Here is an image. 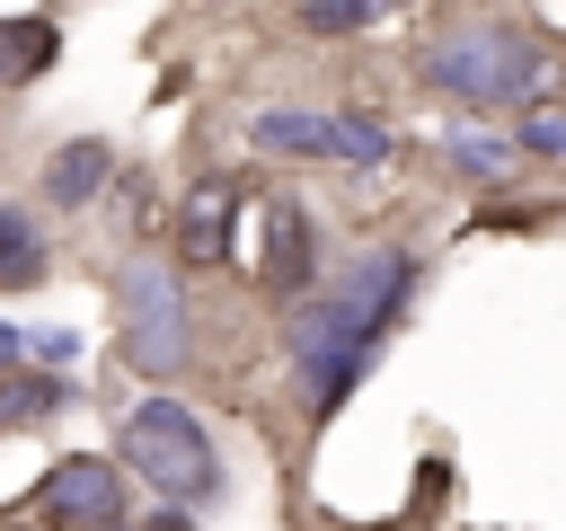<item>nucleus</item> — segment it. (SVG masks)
Masks as SVG:
<instances>
[{
    "instance_id": "nucleus-1",
    "label": "nucleus",
    "mask_w": 566,
    "mask_h": 531,
    "mask_svg": "<svg viewBox=\"0 0 566 531\" xmlns=\"http://www.w3.org/2000/svg\"><path fill=\"white\" fill-rule=\"evenodd\" d=\"M416 274H424L416 248H363V257H345L318 292L283 301V354H292V372H301L310 416H336V407L354 398V381L371 372L389 319L416 301Z\"/></svg>"
},
{
    "instance_id": "nucleus-2",
    "label": "nucleus",
    "mask_w": 566,
    "mask_h": 531,
    "mask_svg": "<svg viewBox=\"0 0 566 531\" xmlns=\"http://www.w3.org/2000/svg\"><path fill=\"white\" fill-rule=\"evenodd\" d=\"M416 71L442 97H460V106H513V115L548 106V80H557L548 71V44L531 27H513V18H442L424 35Z\"/></svg>"
},
{
    "instance_id": "nucleus-3",
    "label": "nucleus",
    "mask_w": 566,
    "mask_h": 531,
    "mask_svg": "<svg viewBox=\"0 0 566 531\" xmlns=\"http://www.w3.org/2000/svg\"><path fill=\"white\" fill-rule=\"evenodd\" d=\"M115 460H124V478H142L177 522H195V513L221 504V442H212V425H203L186 398H142V407H124Z\"/></svg>"
},
{
    "instance_id": "nucleus-4",
    "label": "nucleus",
    "mask_w": 566,
    "mask_h": 531,
    "mask_svg": "<svg viewBox=\"0 0 566 531\" xmlns=\"http://www.w3.org/2000/svg\"><path fill=\"white\" fill-rule=\"evenodd\" d=\"M115 327H124V363L168 381L195 363V301H186V274L168 257H124L115 266Z\"/></svg>"
},
{
    "instance_id": "nucleus-5",
    "label": "nucleus",
    "mask_w": 566,
    "mask_h": 531,
    "mask_svg": "<svg viewBox=\"0 0 566 531\" xmlns=\"http://www.w3.org/2000/svg\"><path fill=\"white\" fill-rule=\"evenodd\" d=\"M124 504H133V487H124V460H106V451L53 460V478L35 487V513L53 531H124Z\"/></svg>"
},
{
    "instance_id": "nucleus-6",
    "label": "nucleus",
    "mask_w": 566,
    "mask_h": 531,
    "mask_svg": "<svg viewBox=\"0 0 566 531\" xmlns=\"http://www.w3.org/2000/svg\"><path fill=\"white\" fill-rule=\"evenodd\" d=\"M256 212H265V257H256V274H265L283 301L318 292V239H310V212H301L292 195H265Z\"/></svg>"
},
{
    "instance_id": "nucleus-7",
    "label": "nucleus",
    "mask_w": 566,
    "mask_h": 531,
    "mask_svg": "<svg viewBox=\"0 0 566 531\" xmlns=\"http://www.w3.org/2000/svg\"><path fill=\"white\" fill-rule=\"evenodd\" d=\"M106 177H115V150H106L97 133H80V142H62V150L35 168V195H44L53 212H88V204L106 195Z\"/></svg>"
},
{
    "instance_id": "nucleus-8",
    "label": "nucleus",
    "mask_w": 566,
    "mask_h": 531,
    "mask_svg": "<svg viewBox=\"0 0 566 531\" xmlns=\"http://www.w3.org/2000/svg\"><path fill=\"white\" fill-rule=\"evenodd\" d=\"M239 133L265 159H336V115H318V106H256Z\"/></svg>"
},
{
    "instance_id": "nucleus-9",
    "label": "nucleus",
    "mask_w": 566,
    "mask_h": 531,
    "mask_svg": "<svg viewBox=\"0 0 566 531\" xmlns=\"http://www.w3.org/2000/svg\"><path fill=\"white\" fill-rule=\"evenodd\" d=\"M44 266H53V248H44L35 212L27 204H0V292H35Z\"/></svg>"
},
{
    "instance_id": "nucleus-10",
    "label": "nucleus",
    "mask_w": 566,
    "mask_h": 531,
    "mask_svg": "<svg viewBox=\"0 0 566 531\" xmlns=\"http://www.w3.org/2000/svg\"><path fill=\"white\" fill-rule=\"evenodd\" d=\"M53 53H62V27H53V18H0V88L44 80Z\"/></svg>"
},
{
    "instance_id": "nucleus-11",
    "label": "nucleus",
    "mask_w": 566,
    "mask_h": 531,
    "mask_svg": "<svg viewBox=\"0 0 566 531\" xmlns=\"http://www.w3.org/2000/svg\"><path fill=\"white\" fill-rule=\"evenodd\" d=\"M230 212H248L230 186H195V195L177 204V257H221V239H230Z\"/></svg>"
},
{
    "instance_id": "nucleus-12",
    "label": "nucleus",
    "mask_w": 566,
    "mask_h": 531,
    "mask_svg": "<svg viewBox=\"0 0 566 531\" xmlns=\"http://www.w3.org/2000/svg\"><path fill=\"white\" fill-rule=\"evenodd\" d=\"M62 398H71V381H62V372H9V381H0V434L44 425Z\"/></svg>"
},
{
    "instance_id": "nucleus-13",
    "label": "nucleus",
    "mask_w": 566,
    "mask_h": 531,
    "mask_svg": "<svg viewBox=\"0 0 566 531\" xmlns=\"http://www.w3.org/2000/svg\"><path fill=\"white\" fill-rule=\"evenodd\" d=\"M442 159H451L460 177H504L522 150H513V142H495V133H451V142H442Z\"/></svg>"
},
{
    "instance_id": "nucleus-14",
    "label": "nucleus",
    "mask_w": 566,
    "mask_h": 531,
    "mask_svg": "<svg viewBox=\"0 0 566 531\" xmlns=\"http://www.w3.org/2000/svg\"><path fill=\"white\" fill-rule=\"evenodd\" d=\"M513 150H522V159H566V106L548 97V106L513 115Z\"/></svg>"
},
{
    "instance_id": "nucleus-15",
    "label": "nucleus",
    "mask_w": 566,
    "mask_h": 531,
    "mask_svg": "<svg viewBox=\"0 0 566 531\" xmlns=\"http://www.w3.org/2000/svg\"><path fill=\"white\" fill-rule=\"evenodd\" d=\"M301 27H310V35H363V27H380V9H345V0H327V9H301Z\"/></svg>"
},
{
    "instance_id": "nucleus-16",
    "label": "nucleus",
    "mask_w": 566,
    "mask_h": 531,
    "mask_svg": "<svg viewBox=\"0 0 566 531\" xmlns=\"http://www.w3.org/2000/svg\"><path fill=\"white\" fill-rule=\"evenodd\" d=\"M35 363H44V372H62V363H80V336H71V327H44V336L27 327V372H35Z\"/></svg>"
},
{
    "instance_id": "nucleus-17",
    "label": "nucleus",
    "mask_w": 566,
    "mask_h": 531,
    "mask_svg": "<svg viewBox=\"0 0 566 531\" xmlns=\"http://www.w3.org/2000/svg\"><path fill=\"white\" fill-rule=\"evenodd\" d=\"M0 372H27V336L18 327H0Z\"/></svg>"
}]
</instances>
